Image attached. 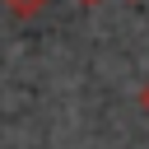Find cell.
<instances>
[{"label":"cell","mask_w":149,"mask_h":149,"mask_svg":"<svg viewBox=\"0 0 149 149\" xmlns=\"http://www.w3.org/2000/svg\"><path fill=\"white\" fill-rule=\"evenodd\" d=\"M0 5H5V9L14 14V19H33V14H42V9L51 5V0H0Z\"/></svg>","instance_id":"obj_1"},{"label":"cell","mask_w":149,"mask_h":149,"mask_svg":"<svg viewBox=\"0 0 149 149\" xmlns=\"http://www.w3.org/2000/svg\"><path fill=\"white\" fill-rule=\"evenodd\" d=\"M140 107L149 112V79H144V88H140Z\"/></svg>","instance_id":"obj_2"},{"label":"cell","mask_w":149,"mask_h":149,"mask_svg":"<svg viewBox=\"0 0 149 149\" xmlns=\"http://www.w3.org/2000/svg\"><path fill=\"white\" fill-rule=\"evenodd\" d=\"M74 5H102V0H74Z\"/></svg>","instance_id":"obj_3"}]
</instances>
